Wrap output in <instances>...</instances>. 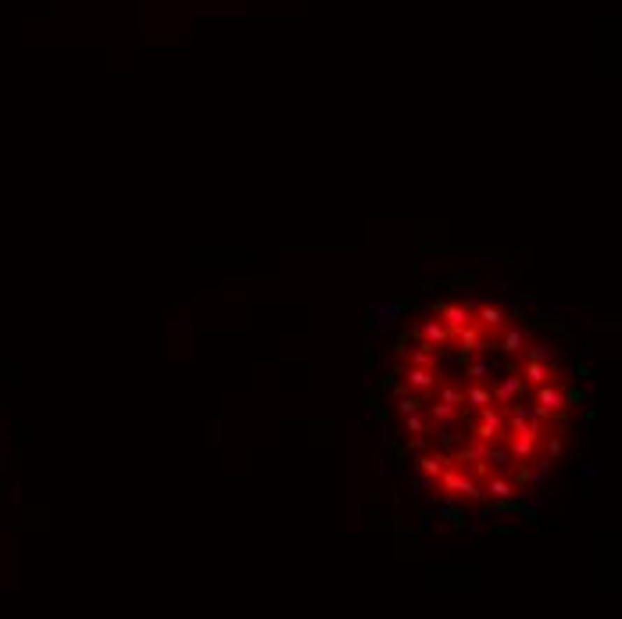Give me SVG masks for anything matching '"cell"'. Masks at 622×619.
Listing matches in <instances>:
<instances>
[{"instance_id":"6da1fadb","label":"cell","mask_w":622,"mask_h":619,"mask_svg":"<svg viewBox=\"0 0 622 619\" xmlns=\"http://www.w3.org/2000/svg\"><path fill=\"white\" fill-rule=\"evenodd\" d=\"M379 426L408 483L454 519L519 515L565 462L579 369L547 319L486 290L412 308L379 358Z\"/></svg>"}]
</instances>
